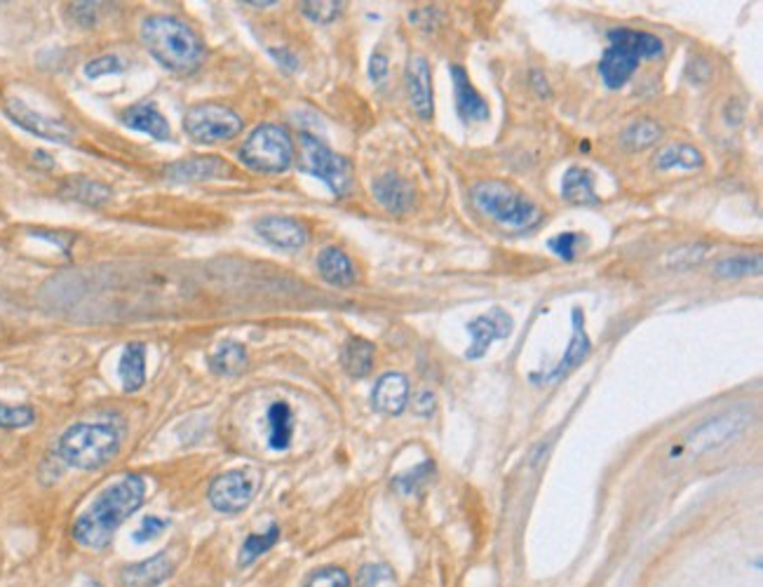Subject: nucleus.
Segmentation results:
<instances>
[{
    "mask_svg": "<svg viewBox=\"0 0 763 587\" xmlns=\"http://www.w3.org/2000/svg\"><path fill=\"white\" fill-rule=\"evenodd\" d=\"M146 499L141 474H125L123 480L106 487L83 515L73 524V538L87 549H104L114 541L125 520L139 510Z\"/></svg>",
    "mask_w": 763,
    "mask_h": 587,
    "instance_id": "1",
    "label": "nucleus"
},
{
    "mask_svg": "<svg viewBox=\"0 0 763 587\" xmlns=\"http://www.w3.org/2000/svg\"><path fill=\"white\" fill-rule=\"evenodd\" d=\"M141 43L153 57L174 73H193L204 62L200 35L170 14H153L141 22Z\"/></svg>",
    "mask_w": 763,
    "mask_h": 587,
    "instance_id": "2",
    "label": "nucleus"
},
{
    "mask_svg": "<svg viewBox=\"0 0 763 587\" xmlns=\"http://www.w3.org/2000/svg\"><path fill=\"white\" fill-rule=\"evenodd\" d=\"M608 43L600 62V76L608 89H621L644 60L663 57V41L646 31L613 29Z\"/></svg>",
    "mask_w": 763,
    "mask_h": 587,
    "instance_id": "3",
    "label": "nucleus"
},
{
    "mask_svg": "<svg viewBox=\"0 0 763 587\" xmlns=\"http://www.w3.org/2000/svg\"><path fill=\"white\" fill-rule=\"evenodd\" d=\"M120 449V433L108 424H76L60 437V458L78 470L106 466Z\"/></svg>",
    "mask_w": 763,
    "mask_h": 587,
    "instance_id": "4",
    "label": "nucleus"
},
{
    "mask_svg": "<svg viewBox=\"0 0 763 587\" xmlns=\"http://www.w3.org/2000/svg\"><path fill=\"white\" fill-rule=\"evenodd\" d=\"M475 207L487 214L500 226L510 228H531L541 222V210H538L529 198L502 181H479L473 186Z\"/></svg>",
    "mask_w": 763,
    "mask_h": 587,
    "instance_id": "5",
    "label": "nucleus"
},
{
    "mask_svg": "<svg viewBox=\"0 0 763 587\" xmlns=\"http://www.w3.org/2000/svg\"><path fill=\"white\" fill-rule=\"evenodd\" d=\"M245 168L262 174L287 172L294 162V141L280 125H258L237 151Z\"/></svg>",
    "mask_w": 763,
    "mask_h": 587,
    "instance_id": "6",
    "label": "nucleus"
},
{
    "mask_svg": "<svg viewBox=\"0 0 763 587\" xmlns=\"http://www.w3.org/2000/svg\"><path fill=\"white\" fill-rule=\"evenodd\" d=\"M299 170L325 181L337 198H343L352 189V164L348 158L333 153L329 146L310 135H301Z\"/></svg>",
    "mask_w": 763,
    "mask_h": 587,
    "instance_id": "7",
    "label": "nucleus"
},
{
    "mask_svg": "<svg viewBox=\"0 0 763 587\" xmlns=\"http://www.w3.org/2000/svg\"><path fill=\"white\" fill-rule=\"evenodd\" d=\"M183 130L198 143L231 141L242 132V118L223 104H198L183 118Z\"/></svg>",
    "mask_w": 763,
    "mask_h": 587,
    "instance_id": "8",
    "label": "nucleus"
},
{
    "mask_svg": "<svg viewBox=\"0 0 763 587\" xmlns=\"http://www.w3.org/2000/svg\"><path fill=\"white\" fill-rule=\"evenodd\" d=\"M750 424H752V414L748 409H731L725 414L712 416L686 437L683 449H688L696 456L710 453L714 449H721L729 442H733L738 435L748 430Z\"/></svg>",
    "mask_w": 763,
    "mask_h": 587,
    "instance_id": "9",
    "label": "nucleus"
},
{
    "mask_svg": "<svg viewBox=\"0 0 763 587\" xmlns=\"http://www.w3.org/2000/svg\"><path fill=\"white\" fill-rule=\"evenodd\" d=\"M258 484H262L258 472L231 470L219 474L210 484L208 499L216 512H223V515H237V512L252 505Z\"/></svg>",
    "mask_w": 763,
    "mask_h": 587,
    "instance_id": "10",
    "label": "nucleus"
},
{
    "mask_svg": "<svg viewBox=\"0 0 763 587\" xmlns=\"http://www.w3.org/2000/svg\"><path fill=\"white\" fill-rule=\"evenodd\" d=\"M6 116L14 122L20 125L24 132L41 137L45 141H54V143H68L73 139V130L57 118H50L35 111V108L27 106L22 99H8L6 102Z\"/></svg>",
    "mask_w": 763,
    "mask_h": 587,
    "instance_id": "11",
    "label": "nucleus"
},
{
    "mask_svg": "<svg viewBox=\"0 0 763 587\" xmlns=\"http://www.w3.org/2000/svg\"><path fill=\"white\" fill-rule=\"evenodd\" d=\"M468 332L473 337V343L468 351H465V357L479 360L487 355L494 341L508 339L512 334V318L500 306H496L489 310V313H484L475 318L473 322H468Z\"/></svg>",
    "mask_w": 763,
    "mask_h": 587,
    "instance_id": "12",
    "label": "nucleus"
},
{
    "mask_svg": "<svg viewBox=\"0 0 763 587\" xmlns=\"http://www.w3.org/2000/svg\"><path fill=\"white\" fill-rule=\"evenodd\" d=\"M406 92L412 108L421 120L433 118V81H431V66H427L425 57L414 54L406 64Z\"/></svg>",
    "mask_w": 763,
    "mask_h": 587,
    "instance_id": "13",
    "label": "nucleus"
},
{
    "mask_svg": "<svg viewBox=\"0 0 763 587\" xmlns=\"http://www.w3.org/2000/svg\"><path fill=\"white\" fill-rule=\"evenodd\" d=\"M256 233L277 249H301L308 243V231L292 216H264L256 222Z\"/></svg>",
    "mask_w": 763,
    "mask_h": 587,
    "instance_id": "14",
    "label": "nucleus"
},
{
    "mask_svg": "<svg viewBox=\"0 0 763 587\" xmlns=\"http://www.w3.org/2000/svg\"><path fill=\"white\" fill-rule=\"evenodd\" d=\"M452 81H454V92H456V108L458 116L465 122H484L489 118V104L481 99L479 92L468 78V71L463 66H452Z\"/></svg>",
    "mask_w": 763,
    "mask_h": 587,
    "instance_id": "15",
    "label": "nucleus"
},
{
    "mask_svg": "<svg viewBox=\"0 0 763 587\" xmlns=\"http://www.w3.org/2000/svg\"><path fill=\"white\" fill-rule=\"evenodd\" d=\"M409 402V381L402 374H383L371 393V405L385 416H398L404 412Z\"/></svg>",
    "mask_w": 763,
    "mask_h": 587,
    "instance_id": "16",
    "label": "nucleus"
},
{
    "mask_svg": "<svg viewBox=\"0 0 763 587\" xmlns=\"http://www.w3.org/2000/svg\"><path fill=\"white\" fill-rule=\"evenodd\" d=\"M233 170L226 160H221L216 156H202V158H189L174 162L172 168H167V179L172 181H208V179H219L229 177Z\"/></svg>",
    "mask_w": 763,
    "mask_h": 587,
    "instance_id": "17",
    "label": "nucleus"
},
{
    "mask_svg": "<svg viewBox=\"0 0 763 587\" xmlns=\"http://www.w3.org/2000/svg\"><path fill=\"white\" fill-rule=\"evenodd\" d=\"M174 574V562L167 555H156L146 562L123 568L120 580L125 587H160Z\"/></svg>",
    "mask_w": 763,
    "mask_h": 587,
    "instance_id": "18",
    "label": "nucleus"
},
{
    "mask_svg": "<svg viewBox=\"0 0 763 587\" xmlns=\"http://www.w3.org/2000/svg\"><path fill=\"white\" fill-rule=\"evenodd\" d=\"M571 324H573V334H571L566 353H564L562 362L554 366V372L548 374V381H557V378L566 376L571 370H575V366H579L590 355L592 343H590V337H587L585 316H583L581 308H573L571 310Z\"/></svg>",
    "mask_w": 763,
    "mask_h": 587,
    "instance_id": "19",
    "label": "nucleus"
},
{
    "mask_svg": "<svg viewBox=\"0 0 763 587\" xmlns=\"http://www.w3.org/2000/svg\"><path fill=\"white\" fill-rule=\"evenodd\" d=\"M123 122L129 127V130L144 132L158 141H167L172 137L170 122H167V118L158 111V106L153 102H141V104L129 106L123 114Z\"/></svg>",
    "mask_w": 763,
    "mask_h": 587,
    "instance_id": "20",
    "label": "nucleus"
},
{
    "mask_svg": "<svg viewBox=\"0 0 763 587\" xmlns=\"http://www.w3.org/2000/svg\"><path fill=\"white\" fill-rule=\"evenodd\" d=\"M374 198L390 214H404L414 207L412 183L393 172H388L374 181Z\"/></svg>",
    "mask_w": 763,
    "mask_h": 587,
    "instance_id": "21",
    "label": "nucleus"
},
{
    "mask_svg": "<svg viewBox=\"0 0 763 587\" xmlns=\"http://www.w3.org/2000/svg\"><path fill=\"white\" fill-rule=\"evenodd\" d=\"M318 268L325 282L333 287H352L358 280V273L352 262L348 259V254L341 252L339 247H327L318 256Z\"/></svg>",
    "mask_w": 763,
    "mask_h": 587,
    "instance_id": "22",
    "label": "nucleus"
},
{
    "mask_svg": "<svg viewBox=\"0 0 763 587\" xmlns=\"http://www.w3.org/2000/svg\"><path fill=\"white\" fill-rule=\"evenodd\" d=\"M562 198L571 205H597L600 198L594 193V177L585 168H569L562 179Z\"/></svg>",
    "mask_w": 763,
    "mask_h": 587,
    "instance_id": "23",
    "label": "nucleus"
},
{
    "mask_svg": "<svg viewBox=\"0 0 763 587\" xmlns=\"http://www.w3.org/2000/svg\"><path fill=\"white\" fill-rule=\"evenodd\" d=\"M120 381L125 393H137L146 381V345L133 341L125 345L120 360Z\"/></svg>",
    "mask_w": 763,
    "mask_h": 587,
    "instance_id": "24",
    "label": "nucleus"
},
{
    "mask_svg": "<svg viewBox=\"0 0 763 587\" xmlns=\"http://www.w3.org/2000/svg\"><path fill=\"white\" fill-rule=\"evenodd\" d=\"M294 412L287 402H275L268 409V445L275 451H285L292 445Z\"/></svg>",
    "mask_w": 763,
    "mask_h": 587,
    "instance_id": "25",
    "label": "nucleus"
},
{
    "mask_svg": "<svg viewBox=\"0 0 763 587\" xmlns=\"http://www.w3.org/2000/svg\"><path fill=\"white\" fill-rule=\"evenodd\" d=\"M374 345H371L367 339H350L343 348L341 353V362H343V370L352 376V378H364L374 370Z\"/></svg>",
    "mask_w": 763,
    "mask_h": 587,
    "instance_id": "26",
    "label": "nucleus"
},
{
    "mask_svg": "<svg viewBox=\"0 0 763 587\" xmlns=\"http://www.w3.org/2000/svg\"><path fill=\"white\" fill-rule=\"evenodd\" d=\"M210 370L216 376H237L247 370V351L245 345L235 341L221 343L216 351L210 355Z\"/></svg>",
    "mask_w": 763,
    "mask_h": 587,
    "instance_id": "27",
    "label": "nucleus"
},
{
    "mask_svg": "<svg viewBox=\"0 0 763 587\" xmlns=\"http://www.w3.org/2000/svg\"><path fill=\"white\" fill-rule=\"evenodd\" d=\"M656 168L658 170H698L702 168V156L693 146H686V143H672L663 149L656 158Z\"/></svg>",
    "mask_w": 763,
    "mask_h": 587,
    "instance_id": "28",
    "label": "nucleus"
},
{
    "mask_svg": "<svg viewBox=\"0 0 763 587\" xmlns=\"http://www.w3.org/2000/svg\"><path fill=\"white\" fill-rule=\"evenodd\" d=\"M759 273H761V259L759 256H750V254L729 256V259H723L714 266V275L717 278H723V280L750 278V275H759Z\"/></svg>",
    "mask_w": 763,
    "mask_h": 587,
    "instance_id": "29",
    "label": "nucleus"
},
{
    "mask_svg": "<svg viewBox=\"0 0 763 587\" xmlns=\"http://www.w3.org/2000/svg\"><path fill=\"white\" fill-rule=\"evenodd\" d=\"M663 135V127L656 120H637L632 122L625 135H623V143L627 146L629 151H644L648 146H654Z\"/></svg>",
    "mask_w": 763,
    "mask_h": 587,
    "instance_id": "30",
    "label": "nucleus"
},
{
    "mask_svg": "<svg viewBox=\"0 0 763 587\" xmlns=\"http://www.w3.org/2000/svg\"><path fill=\"white\" fill-rule=\"evenodd\" d=\"M277 541H280V529H277V524H273L266 534H252L240 549V566L254 564L258 557L266 555Z\"/></svg>",
    "mask_w": 763,
    "mask_h": 587,
    "instance_id": "31",
    "label": "nucleus"
},
{
    "mask_svg": "<svg viewBox=\"0 0 763 587\" xmlns=\"http://www.w3.org/2000/svg\"><path fill=\"white\" fill-rule=\"evenodd\" d=\"M301 12L315 24H331L343 12V3H339V0H322V3L306 0V3H301Z\"/></svg>",
    "mask_w": 763,
    "mask_h": 587,
    "instance_id": "32",
    "label": "nucleus"
},
{
    "mask_svg": "<svg viewBox=\"0 0 763 587\" xmlns=\"http://www.w3.org/2000/svg\"><path fill=\"white\" fill-rule=\"evenodd\" d=\"M68 195L81 200V203H89V205H99L104 200H108V189L99 186L95 181H85V179H76L68 183Z\"/></svg>",
    "mask_w": 763,
    "mask_h": 587,
    "instance_id": "33",
    "label": "nucleus"
},
{
    "mask_svg": "<svg viewBox=\"0 0 763 587\" xmlns=\"http://www.w3.org/2000/svg\"><path fill=\"white\" fill-rule=\"evenodd\" d=\"M707 252H710V247L707 245H688V247H679V249H672L667 254V259L665 264L669 268H691L696 264H700Z\"/></svg>",
    "mask_w": 763,
    "mask_h": 587,
    "instance_id": "34",
    "label": "nucleus"
},
{
    "mask_svg": "<svg viewBox=\"0 0 763 587\" xmlns=\"http://www.w3.org/2000/svg\"><path fill=\"white\" fill-rule=\"evenodd\" d=\"M585 243V237L581 233H560V235H554L548 241V247L560 256V259L564 262H571L575 259V254L581 252V245Z\"/></svg>",
    "mask_w": 763,
    "mask_h": 587,
    "instance_id": "35",
    "label": "nucleus"
},
{
    "mask_svg": "<svg viewBox=\"0 0 763 587\" xmlns=\"http://www.w3.org/2000/svg\"><path fill=\"white\" fill-rule=\"evenodd\" d=\"M35 420V412L31 407H10L0 405V428L14 430V428H27Z\"/></svg>",
    "mask_w": 763,
    "mask_h": 587,
    "instance_id": "36",
    "label": "nucleus"
},
{
    "mask_svg": "<svg viewBox=\"0 0 763 587\" xmlns=\"http://www.w3.org/2000/svg\"><path fill=\"white\" fill-rule=\"evenodd\" d=\"M306 587H350V578L343 568L327 566V568H320L318 574H312Z\"/></svg>",
    "mask_w": 763,
    "mask_h": 587,
    "instance_id": "37",
    "label": "nucleus"
},
{
    "mask_svg": "<svg viewBox=\"0 0 763 587\" xmlns=\"http://www.w3.org/2000/svg\"><path fill=\"white\" fill-rule=\"evenodd\" d=\"M431 472H433V463H431V461H425V463H421L416 470L400 474L398 480H395V487H398L402 493H414V491L427 480V477H431Z\"/></svg>",
    "mask_w": 763,
    "mask_h": 587,
    "instance_id": "38",
    "label": "nucleus"
},
{
    "mask_svg": "<svg viewBox=\"0 0 763 587\" xmlns=\"http://www.w3.org/2000/svg\"><path fill=\"white\" fill-rule=\"evenodd\" d=\"M125 66L118 57H114V54H106V57H97V60H92L85 64V76L87 78H102V76H108V73H120Z\"/></svg>",
    "mask_w": 763,
    "mask_h": 587,
    "instance_id": "39",
    "label": "nucleus"
},
{
    "mask_svg": "<svg viewBox=\"0 0 763 587\" xmlns=\"http://www.w3.org/2000/svg\"><path fill=\"white\" fill-rule=\"evenodd\" d=\"M165 529H167V522H165V520H160V517H144L141 526L137 529V534H135V541H137V543L156 541Z\"/></svg>",
    "mask_w": 763,
    "mask_h": 587,
    "instance_id": "40",
    "label": "nucleus"
},
{
    "mask_svg": "<svg viewBox=\"0 0 763 587\" xmlns=\"http://www.w3.org/2000/svg\"><path fill=\"white\" fill-rule=\"evenodd\" d=\"M388 578H390L388 566L369 564L362 568L360 576H358V587H377L381 580H388Z\"/></svg>",
    "mask_w": 763,
    "mask_h": 587,
    "instance_id": "41",
    "label": "nucleus"
},
{
    "mask_svg": "<svg viewBox=\"0 0 763 587\" xmlns=\"http://www.w3.org/2000/svg\"><path fill=\"white\" fill-rule=\"evenodd\" d=\"M388 76V57L381 52H374V57L369 62V78L374 83H383Z\"/></svg>",
    "mask_w": 763,
    "mask_h": 587,
    "instance_id": "42",
    "label": "nucleus"
},
{
    "mask_svg": "<svg viewBox=\"0 0 763 587\" xmlns=\"http://www.w3.org/2000/svg\"><path fill=\"white\" fill-rule=\"evenodd\" d=\"M271 52H273V57H275V60H280V64L287 66L289 71L299 68V64H296V57H294L292 52H287V50H271Z\"/></svg>",
    "mask_w": 763,
    "mask_h": 587,
    "instance_id": "43",
    "label": "nucleus"
},
{
    "mask_svg": "<svg viewBox=\"0 0 763 587\" xmlns=\"http://www.w3.org/2000/svg\"><path fill=\"white\" fill-rule=\"evenodd\" d=\"M83 587H102V585H99V583H92V580H89V583H85Z\"/></svg>",
    "mask_w": 763,
    "mask_h": 587,
    "instance_id": "44",
    "label": "nucleus"
}]
</instances>
